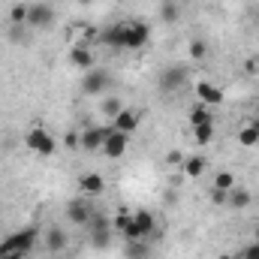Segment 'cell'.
Returning <instances> with one entry per match:
<instances>
[{"mask_svg":"<svg viewBox=\"0 0 259 259\" xmlns=\"http://www.w3.org/2000/svg\"><path fill=\"white\" fill-rule=\"evenodd\" d=\"M100 39H103V46H112V49H130V52H136V49H142V46L151 39V27H148L145 21H121V24L109 27Z\"/></svg>","mask_w":259,"mask_h":259,"instance_id":"1","label":"cell"},{"mask_svg":"<svg viewBox=\"0 0 259 259\" xmlns=\"http://www.w3.org/2000/svg\"><path fill=\"white\" fill-rule=\"evenodd\" d=\"M33 244H36V229L33 226L30 229H18V232L6 235L0 241V256H12V253L27 256V250H33Z\"/></svg>","mask_w":259,"mask_h":259,"instance_id":"2","label":"cell"},{"mask_svg":"<svg viewBox=\"0 0 259 259\" xmlns=\"http://www.w3.org/2000/svg\"><path fill=\"white\" fill-rule=\"evenodd\" d=\"M109 88H112V72H106V69H88V75L81 78L84 97H103Z\"/></svg>","mask_w":259,"mask_h":259,"instance_id":"3","label":"cell"},{"mask_svg":"<svg viewBox=\"0 0 259 259\" xmlns=\"http://www.w3.org/2000/svg\"><path fill=\"white\" fill-rule=\"evenodd\" d=\"M24 145L36 154V157H52L55 154V139L49 136V130H42V127H33L27 136H24Z\"/></svg>","mask_w":259,"mask_h":259,"instance_id":"4","label":"cell"},{"mask_svg":"<svg viewBox=\"0 0 259 259\" xmlns=\"http://www.w3.org/2000/svg\"><path fill=\"white\" fill-rule=\"evenodd\" d=\"M52 21H55V9H52L49 3H30V6H27V21H24V24H27L30 30H46Z\"/></svg>","mask_w":259,"mask_h":259,"instance_id":"5","label":"cell"},{"mask_svg":"<svg viewBox=\"0 0 259 259\" xmlns=\"http://www.w3.org/2000/svg\"><path fill=\"white\" fill-rule=\"evenodd\" d=\"M187 78H190V72H187V66H169V69H163L160 72V91H166V94H172V91H181L184 84H187Z\"/></svg>","mask_w":259,"mask_h":259,"instance_id":"6","label":"cell"},{"mask_svg":"<svg viewBox=\"0 0 259 259\" xmlns=\"http://www.w3.org/2000/svg\"><path fill=\"white\" fill-rule=\"evenodd\" d=\"M112 130L115 127H88L81 133V139H78L81 151H103V142L112 136Z\"/></svg>","mask_w":259,"mask_h":259,"instance_id":"7","label":"cell"},{"mask_svg":"<svg viewBox=\"0 0 259 259\" xmlns=\"http://www.w3.org/2000/svg\"><path fill=\"white\" fill-rule=\"evenodd\" d=\"M91 217H94V211H91L88 202H81V199H69V202H66V220H69L72 226H84V229H88Z\"/></svg>","mask_w":259,"mask_h":259,"instance_id":"8","label":"cell"},{"mask_svg":"<svg viewBox=\"0 0 259 259\" xmlns=\"http://www.w3.org/2000/svg\"><path fill=\"white\" fill-rule=\"evenodd\" d=\"M127 148H130V136L127 133H118V130H112V136L103 142V154L109 160H121L127 154Z\"/></svg>","mask_w":259,"mask_h":259,"instance_id":"9","label":"cell"},{"mask_svg":"<svg viewBox=\"0 0 259 259\" xmlns=\"http://www.w3.org/2000/svg\"><path fill=\"white\" fill-rule=\"evenodd\" d=\"M88 232H91V244H94V247H100V250L109 247V241H112V229H109L106 217H91Z\"/></svg>","mask_w":259,"mask_h":259,"instance_id":"10","label":"cell"},{"mask_svg":"<svg viewBox=\"0 0 259 259\" xmlns=\"http://www.w3.org/2000/svg\"><path fill=\"white\" fill-rule=\"evenodd\" d=\"M66 244H69V235H66L64 226H49V232H46V250L49 253H64Z\"/></svg>","mask_w":259,"mask_h":259,"instance_id":"11","label":"cell"},{"mask_svg":"<svg viewBox=\"0 0 259 259\" xmlns=\"http://www.w3.org/2000/svg\"><path fill=\"white\" fill-rule=\"evenodd\" d=\"M196 97H199L202 106H220V103H223V91L214 88L211 81H199V84H196Z\"/></svg>","mask_w":259,"mask_h":259,"instance_id":"12","label":"cell"},{"mask_svg":"<svg viewBox=\"0 0 259 259\" xmlns=\"http://www.w3.org/2000/svg\"><path fill=\"white\" fill-rule=\"evenodd\" d=\"M115 229H118V232H124V238H127V241H139V238H145V235L139 232V226H136L133 214H118V217H115Z\"/></svg>","mask_w":259,"mask_h":259,"instance_id":"13","label":"cell"},{"mask_svg":"<svg viewBox=\"0 0 259 259\" xmlns=\"http://www.w3.org/2000/svg\"><path fill=\"white\" fill-rule=\"evenodd\" d=\"M78 187H81V193H88V196H100L103 190H106V181H103V175L88 172V175L78 178Z\"/></svg>","mask_w":259,"mask_h":259,"instance_id":"14","label":"cell"},{"mask_svg":"<svg viewBox=\"0 0 259 259\" xmlns=\"http://www.w3.org/2000/svg\"><path fill=\"white\" fill-rule=\"evenodd\" d=\"M69 64L78 66V69H91V66H94V55H91V49H88V46H75V49L69 52Z\"/></svg>","mask_w":259,"mask_h":259,"instance_id":"15","label":"cell"},{"mask_svg":"<svg viewBox=\"0 0 259 259\" xmlns=\"http://www.w3.org/2000/svg\"><path fill=\"white\" fill-rule=\"evenodd\" d=\"M112 127L118 130V133H127V136H130L133 130L139 127V115H136V112H130V109H124V112L112 121Z\"/></svg>","mask_w":259,"mask_h":259,"instance_id":"16","label":"cell"},{"mask_svg":"<svg viewBox=\"0 0 259 259\" xmlns=\"http://www.w3.org/2000/svg\"><path fill=\"white\" fill-rule=\"evenodd\" d=\"M124 259H151V247L139 238V241H127L124 247Z\"/></svg>","mask_w":259,"mask_h":259,"instance_id":"17","label":"cell"},{"mask_svg":"<svg viewBox=\"0 0 259 259\" xmlns=\"http://www.w3.org/2000/svg\"><path fill=\"white\" fill-rule=\"evenodd\" d=\"M133 220H136V226H139V232H142V235H151V232H154V226H157V220H154V214H151V211H136V214H133Z\"/></svg>","mask_w":259,"mask_h":259,"instance_id":"18","label":"cell"},{"mask_svg":"<svg viewBox=\"0 0 259 259\" xmlns=\"http://www.w3.org/2000/svg\"><path fill=\"white\" fill-rule=\"evenodd\" d=\"M205 172V157L202 154H193L190 160H184V175L187 178H199Z\"/></svg>","mask_w":259,"mask_h":259,"instance_id":"19","label":"cell"},{"mask_svg":"<svg viewBox=\"0 0 259 259\" xmlns=\"http://www.w3.org/2000/svg\"><path fill=\"white\" fill-rule=\"evenodd\" d=\"M100 109H103V115H106V118H112V121H115V118H118V115L124 112V103H121L118 97H106Z\"/></svg>","mask_w":259,"mask_h":259,"instance_id":"20","label":"cell"},{"mask_svg":"<svg viewBox=\"0 0 259 259\" xmlns=\"http://www.w3.org/2000/svg\"><path fill=\"white\" fill-rule=\"evenodd\" d=\"M226 205H229V208H247V205H250V190H241V187L235 190V187H232Z\"/></svg>","mask_w":259,"mask_h":259,"instance_id":"21","label":"cell"},{"mask_svg":"<svg viewBox=\"0 0 259 259\" xmlns=\"http://www.w3.org/2000/svg\"><path fill=\"white\" fill-rule=\"evenodd\" d=\"M193 139H196V145H208L214 139V124H199V127H193Z\"/></svg>","mask_w":259,"mask_h":259,"instance_id":"22","label":"cell"},{"mask_svg":"<svg viewBox=\"0 0 259 259\" xmlns=\"http://www.w3.org/2000/svg\"><path fill=\"white\" fill-rule=\"evenodd\" d=\"M190 124H193V127H199V124H214V121H211V112H208V106H202V103L196 106L193 112H190Z\"/></svg>","mask_w":259,"mask_h":259,"instance_id":"23","label":"cell"},{"mask_svg":"<svg viewBox=\"0 0 259 259\" xmlns=\"http://www.w3.org/2000/svg\"><path fill=\"white\" fill-rule=\"evenodd\" d=\"M27 6H30V3H15V6L9 9V21H12V24H24V21H27Z\"/></svg>","mask_w":259,"mask_h":259,"instance_id":"24","label":"cell"},{"mask_svg":"<svg viewBox=\"0 0 259 259\" xmlns=\"http://www.w3.org/2000/svg\"><path fill=\"white\" fill-rule=\"evenodd\" d=\"M214 187H217V190H232V187H235V175H232V172H220V175L214 178Z\"/></svg>","mask_w":259,"mask_h":259,"instance_id":"25","label":"cell"},{"mask_svg":"<svg viewBox=\"0 0 259 259\" xmlns=\"http://www.w3.org/2000/svg\"><path fill=\"white\" fill-rule=\"evenodd\" d=\"M238 142H241V145H247V148H253V145L259 142V136L253 133V127H244L241 133H238Z\"/></svg>","mask_w":259,"mask_h":259,"instance_id":"26","label":"cell"},{"mask_svg":"<svg viewBox=\"0 0 259 259\" xmlns=\"http://www.w3.org/2000/svg\"><path fill=\"white\" fill-rule=\"evenodd\" d=\"M205 55H208V46H205L202 39H193V42H190V58H193V61H202Z\"/></svg>","mask_w":259,"mask_h":259,"instance_id":"27","label":"cell"},{"mask_svg":"<svg viewBox=\"0 0 259 259\" xmlns=\"http://www.w3.org/2000/svg\"><path fill=\"white\" fill-rule=\"evenodd\" d=\"M160 15H163V21H169V24L178 21V9H175V3H163V12H160Z\"/></svg>","mask_w":259,"mask_h":259,"instance_id":"28","label":"cell"},{"mask_svg":"<svg viewBox=\"0 0 259 259\" xmlns=\"http://www.w3.org/2000/svg\"><path fill=\"white\" fill-rule=\"evenodd\" d=\"M211 202H214V205H226V202H229V190H217V187H214V190H211Z\"/></svg>","mask_w":259,"mask_h":259,"instance_id":"29","label":"cell"},{"mask_svg":"<svg viewBox=\"0 0 259 259\" xmlns=\"http://www.w3.org/2000/svg\"><path fill=\"white\" fill-rule=\"evenodd\" d=\"M241 259H259V244L253 241V244H247L244 250H241Z\"/></svg>","mask_w":259,"mask_h":259,"instance_id":"30","label":"cell"},{"mask_svg":"<svg viewBox=\"0 0 259 259\" xmlns=\"http://www.w3.org/2000/svg\"><path fill=\"white\" fill-rule=\"evenodd\" d=\"M166 163H169V166H181V163H184L181 151H169V154H166Z\"/></svg>","mask_w":259,"mask_h":259,"instance_id":"31","label":"cell"},{"mask_svg":"<svg viewBox=\"0 0 259 259\" xmlns=\"http://www.w3.org/2000/svg\"><path fill=\"white\" fill-rule=\"evenodd\" d=\"M250 127H253V133L259 136V118H256V121H250Z\"/></svg>","mask_w":259,"mask_h":259,"instance_id":"32","label":"cell"},{"mask_svg":"<svg viewBox=\"0 0 259 259\" xmlns=\"http://www.w3.org/2000/svg\"><path fill=\"white\" fill-rule=\"evenodd\" d=\"M78 3H84V6H88V3H94V0H78Z\"/></svg>","mask_w":259,"mask_h":259,"instance_id":"33","label":"cell"},{"mask_svg":"<svg viewBox=\"0 0 259 259\" xmlns=\"http://www.w3.org/2000/svg\"><path fill=\"white\" fill-rule=\"evenodd\" d=\"M253 241H256V244H259V229H256V238H253Z\"/></svg>","mask_w":259,"mask_h":259,"instance_id":"34","label":"cell"},{"mask_svg":"<svg viewBox=\"0 0 259 259\" xmlns=\"http://www.w3.org/2000/svg\"><path fill=\"white\" fill-rule=\"evenodd\" d=\"M220 259H229V256H220Z\"/></svg>","mask_w":259,"mask_h":259,"instance_id":"35","label":"cell"}]
</instances>
